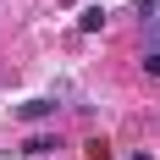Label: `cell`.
Returning a JSON list of instances; mask_svg holds the SVG:
<instances>
[{
  "instance_id": "cell-3",
  "label": "cell",
  "mask_w": 160,
  "mask_h": 160,
  "mask_svg": "<svg viewBox=\"0 0 160 160\" xmlns=\"http://www.w3.org/2000/svg\"><path fill=\"white\" fill-rule=\"evenodd\" d=\"M83 155H88V160H116V155H111V144H105V138H88V144H83Z\"/></svg>"
},
{
  "instance_id": "cell-4",
  "label": "cell",
  "mask_w": 160,
  "mask_h": 160,
  "mask_svg": "<svg viewBox=\"0 0 160 160\" xmlns=\"http://www.w3.org/2000/svg\"><path fill=\"white\" fill-rule=\"evenodd\" d=\"M22 149H28V155L39 160V155H50V149H55V138H44V132H39V138H28V144H22Z\"/></svg>"
},
{
  "instance_id": "cell-2",
  "label": "cell",
  "mask_w": 160,
  "mask_h": 160,
  "mask_svg": "<svg viewBox=\"0 0 160 160\" xmlns=\"http://www.w3.org/2000/svg\"><path fill=\"white\" fill-rule=\"evenodd\" d=\"M78 28L83 33H99V28H105V6H83V11H78Z\"/></svg>"
},
{
  "instance_id": "cell-5",
  "label": "cell",
  "mask_w": 160,
  "mask_h": 160,
  "mask_svg": "<svg viewBox=\"0 0 160 160\" xmlns=\"http://www.w3.org/2000/svg\"><path fill=\"white\" fill-rule=\"evenodd\" d=\"M138 17L144 22H160V0H138Z\"/></svg>"
},
{
  "instance_id": "cell-7",
  "label": "cell",
  "mask_w": 160,
  "mask_h": 160,
  "mask_svg": "<svg viewBox=\"0 0 160 160\" xmlns=\"http://www.w3.org/2000/svg\"><path fill=\"white\" fill-rule=\"evenodd\" d=\"M127 160H155V155H149V149H138V155H127Z\"/></svg>"
},
{
  "instance_id": "cell-1",
  "label": "cell",
  "mask_w": 160,
  "mask_h": 160,
  "mask_svg": "<svg viewBox=\"0 0 160 160\" xmlns=\"http://www.w3.org/2000/svg\"><path fill=\"white\" fill-rule=\"evenodd\" d=\"M17 116L22 122H50L55 116V99H28V105H17Z\"/></svg>"
},
{
  "instance_id": "cell-6",
  "label": "cell",
  "mask_w": 160,
  "mask_h": 160,
  "mask_svg": "<svg viewBox=\"0 0 160 160\" xmlns=\"http://www.w3.org/2000/svg\"><path fill=\"white\" fill-rule=\"evenodd\" d=\"M144 72H149V78H160V50H144Z\"/></svg>"
}]
</instances>
